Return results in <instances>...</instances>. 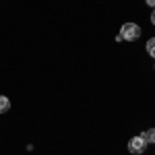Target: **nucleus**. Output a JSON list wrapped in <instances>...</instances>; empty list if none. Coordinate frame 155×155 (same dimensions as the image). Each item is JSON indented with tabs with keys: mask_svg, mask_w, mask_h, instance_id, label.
Listing matches in <instances>:
<instances>
[{
	"mask_svg": "<svg viewBox=\"0 0 155 155\" xmlns=\"http://www.w3.org/2000/svg\"><path fill=\"white\" fill-rule=\"evenodd\" d=\"M120 35H122V39H126V41H134V39L141 37V27L137 23H124L122 29H120Z\"/></svg>",
	"mask_w": 155,
	"mask_h": 155,
	"instance_id": "f257e3e1",
	"label": "nucleus"
},
{
	"mask_svg": "<svg viewBox=\"0 0 155 155\" xmlns=\"http://www.w3.org/2000/svg\"><path fill=\"white\" fill-rule=\"evenodd\" d=\"M147 149V143H145L143 139H141V134H137V137H132L130 141H128V151L132 155H141Z\"/></svg>",
	"mask_w": 155,
	"mask_h": 155,
	"instance_id": "f03ea898",
	"label": "nucleus"
},
{
	"mask_svg": "<svg viewBox=\"0 0 155 155\" xmlns=\"http://www.w3.org/2000/svg\"><path fill=\"white\" fill-rule=\"evenodd\" d=\"M141 139H143L147 145H153L155 143V128H147V130L141 132Z\"/></svg>",
	"mask_w": 155,
	"mask_h": 155,
	"instance_id": "7ed1b4c3",
	"label": "nucleus"
},
{
	"mask_svg": "<svg viewBox=\"0 0 155 155\" xmlns=\"http://www.w3.org/2000/svg\"><path fill=\"white\" fill-rule=\"evenodd\" d=\"M11 110V99L6 95H0V114H6Z\"/></svg>",
	"mask_w": 155,
	"mask_h": 155,
	"instance_id": "20e7f679",
	"label": "nucleus"
},
{
	"mask_svg": "<svg viewBox=\"0 0 155 155\" xmlns=\"http://www.w3.org/2000/svg\"><path fill=\"white\" fill-rule=\"evenodd\" d=\"M147 54H149L151 58H155V37H151V39L147 41Z\"/></svg>",
	"mask_w": 155,
	"mask_h": 155,
	"instance_id": "39448f33",
	"label": "nucleus"
},
{
	"mask_svg": "<svg viewBox=\"0 0 155 155\" xmlns=\"http://www.w3.org/2000/svg\"><path fill=\"white\" fill-rule=\"evenodd\" d=\"M145 2H147L149 6H153V8H155V0H145Z\"/></svg>",
	"mask_w": 155,
	"mask_h": 155,
	"instance_id": "423d86ee",
	"label": "nucleus"
},
{
	"mask_svg": "<svg viewBox=\"0 0 155 155\" xmlns=\"http://www.w3.org/2000/svg\"><path fill=\"white\" fill-rule=\"evenodd\" d=\"M151 23L155 25V8H153V12H151Z\"/></svg>",
	"mask_w": 155,
	"mask_h": 155,
	"instance_id": "0eeeda50",
	"label": "nucleus"
}]
</instances>
